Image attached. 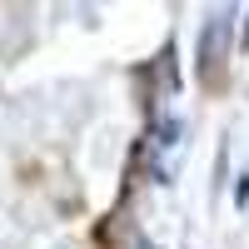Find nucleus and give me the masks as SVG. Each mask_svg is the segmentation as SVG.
I'll return each mask as SVG.
<instances>
[{
	"label": "nucleus",
	"mask_w": 249,
	"mask_h": 249,
	"mask_svg": "<svg viewBox=\"0 0 249 249\" xmlns=\"http://www.w3.org/2000/svg\"><path fill=\"white\" fill-rule=\"evenodd\" d=\"M244 45H249V10H244Z\"/></svg>",
	"instance_id": "2"
},
{
	"label": "nucleus",
	"mask_w": 249,
	"mask_h": 249,
	"mask_svg": "<svg viewBox=\"0 0 249 249\" xmlns=\"http://www.w3.org/2000/svg\"><path fill=\"white\" fill-rule=\"evenodd\" d=\"M230 45H234V10H214L199 30V85H224L230 80Z\"/></svg>",
	"instance_id": "1"
}]
</instances>
